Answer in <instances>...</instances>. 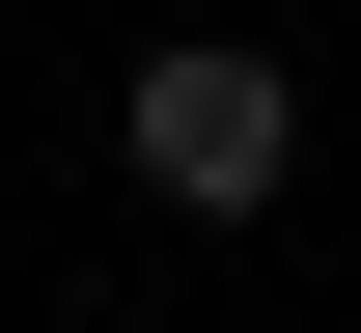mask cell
<instances>
[{
    "instance_id": "6da1fadb",
    "label": "cell",
    "mask_w": 361,
    "mask_h": 333,
    "mask_svg": "<svg viewBox=\"0 0 361 333\" xmlns=\"http://www.w3.org/2000/svg\"><path fill=\"white\" fill-rule=\"evenodd\" d=\"M111 167L167 194V222H250V194L306 167V84H278L250 28H167V56H139V84H111Z\"/></svg>"
}]
</instances>
